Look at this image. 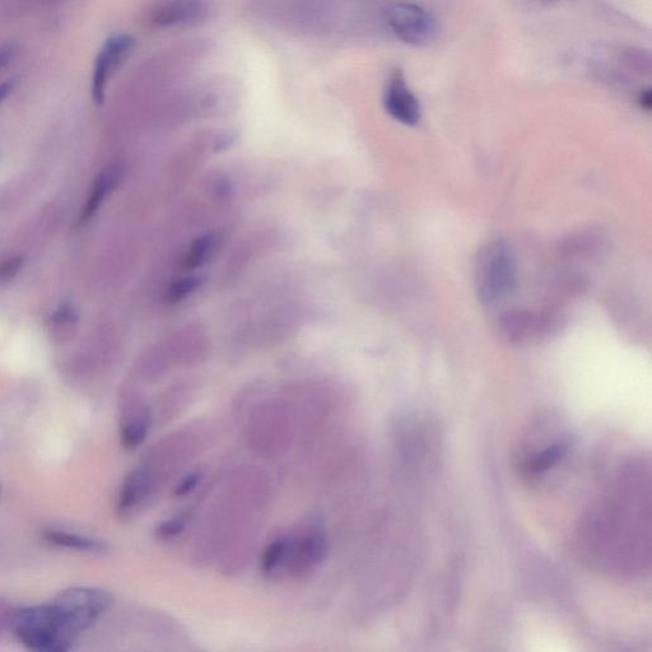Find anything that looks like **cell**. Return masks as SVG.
Returning a JSON list of instances; mask_svg holds the SVG:
<instances>
[{"instance_id": "1", "label": "cell", "mask_w": 652, "mask_h": 652, "mask_svg": "<svg viewBox=\"0 0 652 652\" xmlns=\"http://www.w3.org/2000/svg\"><path fill=\"white\" fill-rule=\"evenodd\" d=\"M651 511L650 459L636 456L582 514L576 529L581 560L613 579H644L652 562Z\"/></svg>"}, {"instance_id": "2", "label": "cell", "mask_w": 652, "mask_h": 652, "mask_svg": "<svg viewBox=\"0 0 652 652\" xmlns=\"http://www.w3.org/2000/svg\"><path fill=\"white\" fill-rule=\"evenodd\" d=\"M571 435L565 422L553 413L534 417L521 433L514 460L519 478L539 486L560 469L570 455Z\"/></svg>"}, {"instance_id": "3", "label": "cell", "mask_w": 652, "mask_h": 652, "mask_svg": "<svg viewBox=\"0 0 652 652\" xmlns=\"http://www.w3.org/2000/svg\"><path fill=\"white\" fill-rule=\"evenodd\" d=\"M13 630L22 645L40 652L72 650L79 638L53 603L20 610Z\"/></svg>"}, {"instance_id": "4", "label": "cell", "mask_w": 652, "mask_h": 652, "mask_svg": "<svg viewBox=\"0 0 652 652\" xmlns=\"http://www.w3.org/2000/svg\"><path fill=\"white\" fill-rule=\"evenodd\" d=\"M516 283V259L504 240H493L478 251L474 264V286L478 300L493 306L505 300Z\"/></svg>"}, {"instance_id": "5", "label": "cell", "mask_w": 652, "mask_h": 652, "mask_svg": "<svg viewBox=\"0 0 652 652\" xmlns=\"http://www.w3.org/2000/svg\"><path fill=\"white\" fill-rule=\"evenodd\" d=\"M383 20L386 30L403 43L426 46L439 35V22L422 4L399 0L384 9Z\"/></svg>"}, {"instance_id": "6", "label": "cell", "mask_w": 652, "mask_h": 652, "mask_svg": "<svg viewBox=\"0 0 652 652\" xmlns=\"http://www.w3.org/2000/svg\"><path fill=\"white\" fill-rule=\"evenodd\" d=\"M77 636L92 627L113 605V596L105 590L73 588L63 591L51 602Z\"/></svg>"}, {"instance_id": "7", "label": "cell", "mask_w": 652, "mask_h": 652, "mask_svg": "<svg viewBox=\"0 0 652 652\" xmlns=\"http://www.w3.org/2000/svg\"><path fill=\"white\" fill-rule=\"evenodd\" d=\"M400 447L405 460L414 469L427 467L439 453V427L426 414L413 413L405 417L399 425Z\"/></svg>"}, {"instance_id": "8", "label": "cell", "mask_w": 652, "mask_h": 652, "mask_svg": "<svg viewBox=\"0 0 652 652\" xmlns=\"http://www.w3.org/2000/svg\"><path fill=\"white\" fill-rule=\"evenodd\" d=\"M558 323L560 319L552 312L514 311L500 320V332L507 342L529 344L556 332Z\"/></svg>"}, {"instance_id": "9", "label": "cell", "mask_w": 652, "mask_h": 652, "mask_svg": "<svg viewBox=\"0 0 652 652\" xmlns=\"http://www.w3.org/2000/svg\"><path fill=\"white\" fill-rule=\"evenodd\" d=\"M135 40L127 34L110 36L102 46L96 59L92 79V97L97 105L105 100L107 83L113 74L123 65L133 53Z\"/></svg>"}, {"instance_id": "10", "label": "cell", "mask_w": 652, "mask_h": 652, "mask_svg": "<svg viewBox=\"0 0 652 652\" xmlns=\"http://www.w3.org/2000/svg\"><path fill=\"white\" fill-rule=\"evenodd\" d=\"M383 104L391 118L407 127H414L421 120V104L409 87L402 71L390 74L384 87Z\"/></svg>"}, {"instance_id": "11", "label": "cell", "mask_w": 652, "mask_h": 652, "mask_svg": "<svg viewBox=\"0 0 652 652\" xmlns=\"http://www.w3.org/2000/svg\"><path fill=\"white\" fill-rule=\"evenodd\" d=\"M329 542L323 529L311 528L301 537L291 538L288 567L296 574H304L319 567L328 556Z\"/></svg>"}, {"instance_id": "12", "label": "cell", "mask_w": 652, "mask_h": 652, "mask_svg": "<svg viewBox=\"0 0 652 652\" xmlns=\"http://www.w3.org/2000/svg\"><path fill=\"white\" fill-rule=\"evenodd\" d=\"M207 0H163L153 9L151 22L158 29L195 25L207 18Z\"/></svg>"}, {"instance_id": "13", "label": "cell", "mask_w": 652, "mask_h": 652, "mask_svg": "<svg viewBox=\"0 0 652 652\" xmlns=\"http://www.w3.org/2000/svg\"><path fill=\"white\" fill-rule=\"evenodd\" d=\"M153 478L147 468L133 469L123 484L118 496V511L121 516L132 515L151 495Z\"/></svg>"}, {"instance_id": "14", "label": "cell", "mask_w": 652, "mask_h": 652, "mask_svg": "<svg viewBox=\"0 0 652 652\" xmlns=\"http://www.w3.org/2000/svg\"><path fill=\"white\" fill-rule=\"evenodd\" d=\"M121 178H123V170H121V167L118 165L107 167L104 172H101L99 178H97L95 184H93L90 198L87 200L86 207L83 208L79 222L86 223L95 216L96 212L99 211L101 204L105 202V199L109 197V195L114 192L116 186L120 184Z\"/></svg>"}, {"instance_id": "15", "label": "cell", "mask_w": 652, "mask_h": 652, "mask_svg": "<svg viewBox=\"0 0 652 652\" xmlns=\"http://www.w3.org/2000/svg\"><path fill=\"white\" fill-rule=\"evenodd\" d=\"M152 418L148 411L129 413L121 422V445L127 450H134L146 441L151 430Z\"/></svg>"}, {"instance_id": "16", "label": "cell", "mask_w": 652, "mask_h": 652, "mask_svg": "<svg viewBox=\"0 0 652 652\" xmlns=\"http://www.w3.org/2000/svg\"><path fill=\"white\" fill-rule=\"evenodd\" d=\"M291 554V538L287 535H281L265 547L262 560H260V570L265 576H274L278 572L288 567Z\"/></svg>"}, {"instance_id": "17", "label": "cell", "mask_w": 652, "mask_h": 652, "mask_svg": "<svg viewBox=\"0 0 652 652\" xmlns=\"http://www.w3.org/2000/svg\"><path fill=\"white\" fill-rule=\"evenodd\" d=\"M44 537L46 542L54 546L76 549L81 552H101L105 548L99 540L82 537V535L62 532V530H46Z\"/></svg>"}, {"instance_id": "18", "label": "cell", "mask_w": 652, "mask_h": 652, "mask_svg": "<svg viewBox=\"0 0 652 652\" xmlns=\"http://www.w3.org/2000/svg\"><path fill=\"white\" fill-rule=\"evenodd\" d=\"M217 246V237L214 234H206L195 239L188 251H186L183 267L186 270L202 268L212 258Z\"/></svg>"}, {"instance_id": "19", "label": "cell", "mask_w": 652, "mask_h": 652, "mask_svg": "<svg viewBox=\"0 0 652 652\" xmlns=\"http://www.w3.org/2000/svg\"><path fill=\"white\" fill-rule=\"evenodd\" d=\"M202 278L197 276H190L178 279V281L171 284L169 291H167V301L169 304H180L186 298L193 295L202 286Z\"/></svg>"}, {"instance_id": "20", "label": "cell", "mask_w": 652, "mask_h": 652, "mask_svg": "<svg viewBox=\"0 0 652 652\" xmlns=\"http://www.w3.org/2000/svg\"><path fill=\"white\" fill-rule=\"evenodd\" d=\"M186 520L188 519L184 518V516H178V518L163 521L157 528V537L165 540L178 537L186 528Z\"/></svg>"}, {"instance_id": "21", "label": "cell", "mask_w": 652, "mask_h": 652, "mask_svg": "<svg viewBox=\"0 0 652 652\" xmlns=\"http://www.w3.org/2000/svg\"><path fill=\"white\" fill-rule=\"evenodd\" d=\"M22 265V258L8 259L7 262L0 267V281H11V279L15 278L18 272H20Z\"/></svg>"}, {"instance_id": "22", "label": "cell", "mask_w": 652, "mask_h": 652, "mask_svg": "<svg viewBox=\"0 0 652 652\" xmlns=\"http://www.w3.org/2000/svg\"><path fill=\"white\" fill-rule=\"evenodd\" d=\"M199 482V473H190L185 475V477L181 479L180 483L175 488V496L184 497L189 495L190 492H193L194 489L197 488Z\"/></svg>"}, {"instance_id": "23", "label": "cell", "mask_w": 652, "mask_h": 652, "mask_svg": "<svg viewBox=\"0 0 652 652\" xmlns=\"http://www.w3.org/2000/svg\"><path fill=\"white\" fill-rule=\"evenodd\" d=\"M13 51L12 46H3V48H0V69L7 67L9 62H11L12 57H13Z\"/></svg>"}, {"instance_id": "24", "label": "cell", "mask_w": 652, "mask_h": 652, "mask_svg": "<svg viewBox=\"0 0 652 652\" xmlns=\"http://www.w3.org/2000/svg\"><path fill=\"white\" fill-rule=\"evenodd\" d=\"M15 87L16 82L13 81V79H9V81L0 83V102L6 100L7 97L11 95V92L15 90Z\"/></svg>"}]
</instances>
